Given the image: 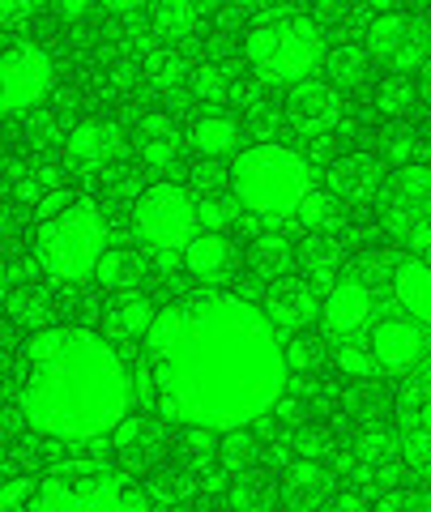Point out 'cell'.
<instances>
[{
	"instance_id": "34",
	"label": "cell",
	"mask_w": 431,
	"mask_h": 512,
	"mask_svg": "<svg viewBox=\"0 0 431 512\" xmlns=\"http://www.w3.org/2000/svg\"><path fill=\"white\" fill-rule=\"evenodd\" d=\"M9 316L22 320V325L47 329V303H43L39 295H18V291H9Z\"/></svg>"
},
{
	"instance_id": "17",
	"label": "cell",
	"mask_w": 431,
	"mask_h": 512,
	"mask_svg": "<svg viewBox=\"0 0 431 512\" xmlns=\"http://www.w3.org/2000/svg\"><path fill=\"white\" fill-rule=\"evenodd\" d=\"M69 158L77 167H107V163H116L120 150H124V133H120V124H111V120H82L69 133Z\"/></svg>"
},
{
	"instance_id": "11",
	"label": "cell",
	"mask_w": 431,
	"mask_h": 512,
	"mask_svg": "<svg viewBox=\"0 0 431 512\" xmlns=\"http://www.w3.org/2000/svg\"><path fill=\"white\" fill-rule=\"evenodd\" d=\"M431 350L427 338V320H419L406 308H393V312H376V325H372V355L380 363V372H414Z\"/></svg>"
},
{
	"instance_id": "1",
	"label": "cell",
	"mask_w": 431,
	"mask_h": 512,
	"mask_svg": "<svg viewBox=\"0 0 431 512\" xmlns=\"http://www.w3.org/2000/svg\"><path fill=\"white\" fill-rule=\"evenodd\" d=\"M146 355L163 410L184 427H248L286 389V350L269 316L235 295H193L154 312Z\"/></svg>"
},
{
	"instance_id": "32",
	"label": "cell",
	"mask_w": 431,
	"mask_h": 512,
	"mask_svg": "<svg viewBox=\"0 0 431 512\" xmlns=\"http://www.w3.org/2000/svg\"><path fill=\"white\" fill-rule=\"evenodd\" d=\"M193 90L205 103H222L231 90V77H227V69H218V64H201L197 77H193Z\"/></svg>"
},
{
	"instance_id": "7",
	"label": "cell",
	"mask_w": 431,
	"mask_h": 512,
	"mask_svg": "<svg viewBox=\"0 0 431 512\" xmlns=\"http://www.w3.org/2000/svg\"><path fill=\"white\" fill-rule=\"evenodd\" d=\"M150 500L133 487H124L111 474H82V478H43L30 512H146Z\"/></svg>"
},
{
	"instance_id": "40",
	"label": "cell",
	"mask_w": 431,
	"mask_h": 512,
	"mask_svg": "<svg viewBox=\"0 0 431 512\" xmlns=\"http://www.w3.org/2000/svg\"><path fill=\"white\" fill-rule=\"evenodd\" d=\"M90 5H99V0H52V9H56V18L60 22H82Z\"/></svg>"
},
{
	"instance_id": "18",
	"label": "cell",
	"mask_w": 431,
	"mask_h": 512,
	"mask_svg": "<svg viewBox=\"0 0 431 512\" xmlns=\"http://www.w3.org/2000/svg\"><path fill=\"white\" fill-rule=\"evenodd\" d=\"M389 286H393V299L402 303L406 312H414L419 320L431 325V265L419 261V252L393 256L389 261Z\"/></svg>"
},
{
	"instance_id": "42",
	"label": "cell",
	"mask_w": 431,
	"mask_h": 512,
	"mask_svg": "<svg viewBox=\"0 0 431 512\" xmlns=\"http://www.w3.org/2000/svg\"><path fill=\"white\" fill-rule=\"evenodd\" d=\"M137 431H141L137 419H120V427H116V444H120V448H129V444L137 440Z\"/></svg>"
},
{
	"instance_id": "5",
	"label": "cell",
	"mask_w": 431,
	"mask_h": 512,
	"mask_svg": "<svg viewBox=\"0 0 431 512\" xmlns=\"http://www.w3.org/2000/svg\"><path fill=\"white\" fill-rule=\"evenodd\" d=\"M107 252V222L99 214V205L90 201H69L56 214H47L39 222L35 235V256L39 265L60 282H82L94 278Z\"/></svg>"
},
{
	"instance_id": "44",
	"label": "cell",
	"mask_w": 431,
	"mask_h": 512,
	"mask_svg": "<svg viewBox=\"0 0 431 512\" xmlns=\"http://www.w3.org/2000/svg\"><path fill=\"white\" fill-rule=\"evenodd\" d=\"M423 99H427V107H431V60L423 64Z\"/></svg>"
},
{
	"instance_id": "24",
	"label": "cell",
	"mask_w": 431,
	"mask_h": 512,
	"mask_svg": "<svg viewBox=\"0 0 431 512\" xmlns=\"http://www.w3.org/2000/svg\"><path fill=\"white\" fill-rule=\"evenodd\" d=\"M107 325H111V333H124V338H146L154 325V308L141 295H129L107 308Z\"/></svg>"
},
{
	"instance_id": "16",
	"label": "cell",
	"mask_w": 431,
	"mask_h": 512,
	"mask_svg": "<svg viewBox=\"0 0 431 512\" xmlns=\"http://www.w3.org/2000/svg\"><path fill=\"white\" fill-rule=\"evenodd\" d=\"M325 303L312 295V286L308 282H295V278H286L278 282L274 291L265 295V316H269V325L282 329V333H295V329H308L316 316H321Z\"/></svg>"
},
{
	"instance_id": "35",
	"label": "cell",
	"mask_w": 431,
	"mask_h": 512,
	"mask_svg": "<svg viewBox=\"0 0 431 512\" xmlns=\"http://www.w3.org/2000/svg\"><path fill=\"white\" fill-rule=\"evenodd\" d=\"M321 359H325V350L316 346L312 338H291L286 342V367H291V372H312V367H321Z\"/></svg>"
},
{
	"instance_id": "36",
	"label": "cell",
	"mask_w": 431,
	"mask_h": 512,
	"mask_svg": "<svg viewBox=\"0 0 431 512\" xmlns=\"http://www.w3.org/2000/svg\"><path fill=\"white\" fill-rule=\"evenodd\" d=\"M286 453H291V457H316V461H321V457L329 453V440L321 436V431H312V427H299V431H291V436H286Z\"/></svg>"
},
{
	"instance_id": "29",
	"label": "cell",
	"mask_w": 431,
	"mask_h": 512,
	"mask_svg": "<svg viewBox=\"0 0 431 512\" xmlns=\"http://www.w3.org/2000/svg\"><path fill=\"white\" fill-rule=\"evenodd\" d=\"M410 103H414V86L406 82V73H393L376 86V107L385 116H402V111H410Z\"/></svg>"
},
{
	"instance_id": "20",
	"label": "cell",
	"mask_w": 431,
	"mask_h": 512,
	"mask_svg": "<svg viewBox=\"0 0 431 512\" xmlns=\"http://www.w3.org/2000/svg\"><path fill=\"white\" fill-rule=\"evenodd\" d=\"M184 265L188 274L201 278V282H214L231 269V239L222 235H197L193 244L184 248Z\"/></svg>"
},
{
	"instance_id": "12",
	"label": "cell",
	"mask_w": 431,
	"mask_h": 512,
	"mask_svg": "<svg viewBox=\"0 0 431 512\" xmlns=\"http://www.w3.org/2000/svg\"><path fill=\"white\" fill-rule=\"evenodd\" d=\"M397 440L414 470L431 483V359L414 367V376L397 406Z\"/></svg>"
},
{
	"instance_id": "6",
	"label": "cell",
	"mask_w": 431,
	"mask_h": 512,
	"mask_svg": "<svg viewBox=\"0 0 431 512\" xmlns=\"http://www.w3.org/2000/svg\"><path fill=\"white\" fill-rule=\"evenodd\" d=\"M380 222L410 252H431V167H397L380 192Z\"/></svg>"
},
{
	"instance_id": "30",
	"label": "cell",
	"mask_w": 431,
	"mask_h": 512,
	"mask_svg": "<svg viewBox=\"0 0 431 512\" xmlns=\"http://www.w3.org/2000/svg\"><path fill=\"white\" fill-rule=\"evenodd\" d=\"M252 261H257V269H265V274H282V269L291 265V244L278 235H265L252 244Z\"/></svg>"
},
{
	"instance_id": "41",
	"label": "cell",
	"mask_w": 431,
	"mask_h": 512,
	"mask_svg": "<svg viewBox=\"0 0 431 512\" xmlns=\"http://www.w3.org/2000/svg\"><path fill=\"white\" fill-rule=\"evenodd\" d=\"M410 137L406 133H397V137H389L385 141V154H389V163H397V167H406V158H410Z\"/></svg>"
},
{
	"instance_id": "38",
	"label": "cell",
	"mask_w": 431,
	"mask_h": 512,
	"mask_svg": "<svg viewBox=\"0 0 431 512\" xmlns=\"http://www.w3.org/2000/svg\"><path fill=\"white\" fill-rule=\"evenodd\" d=\"M43 5H52V0H0V18H5V26H22L26 18H35Z\"/></svg>"
},
{
	"instance_id": "31",
	"label": "cell",
	"mask_w": 431,
	"mask_h": 512,
	"mask_svg": "<svg viewBox=\"0 0 431 512\" xmlns=\"http://www.w3.org/2000/svg\"><path fill=\"white\" fill-rule=\"evenodd\" d=\"M397 444H402V440H393L385 427H372V431H363V436H359L355 457L363 461V466H367V461H376V466H380V461H389L397 453Z\"/></svg>"
},
{
	"instance_id": "46",
	"label": "cell",
	"mask_w": 431,
	"mask_h": 512,
	"mask_svg": "<svg viewBox=\"0 0 431 512\" xmlns=\"http://www.w3.org/2000/svg\"><path fill=\"white\" fill-rule=\"evenodd\" d=\"M376 9H385V13H397V5H402V0H372Z\"/></svg>"
},
{
	"instance_id": "28",
	"label": "cell",
	"mask_w": 431,
	"mask_h": 512,
	"mask_svg": "<svg viewBox=\"0 0 431 512\" xmlns=\"http://www.w3.org/2000/svg\"><path fill=\"white\" fill-rule=\"evenodd\" d=\"M218 457L227 461V470H244V466H252V457H257V440H252L244 427H231V431H222V440H218Z\"/></svg>"
},
{
	"instance_id": "45",
	"label": "cell",
	"mask_w": 431,
	"mask_h": 512,
	"mask_svg": "<svg viewBox=\"0 0 431 512\" xmlns=\"http://www.w3.org/2000/svg\"><path fill=\"white\" fill-rule=\"evenodd\" d=\"M338 508H363V495H342Z\"/></svg>"
},
{
	"instance_id": "27",
	"label": "cell",
	"mask_w": 431,
	"mask_h": 512,
	"mask_svg": "<svg viewBox=\"0 0 431 512\" xmlns=\"http://www.w3.org/2000/svg\"><path fill=\"white\" fill-rule=\"evenodd\" d=\"M94 282H99L103 291H129V286L137 282L133 256H124V252H103L99 269H94Z\"/></svg>"
},
{
	"instance_id": "19",
	"label": "cell",
	"mask_w": 431,
	"mask_h": 512,
	"mask_svg": "<svg viewBox=\"0 0 431 512\" xmlns=\"http://www.w3.org/2000/svg\"><path fill=\"white\" fill-rule=\"evenodd\" d=\"M137 154L146 167H158V171L171 167L180 158V133H175V124L167 116H150L137 128Z\"/></svg>"
},
{
	"instance_id": "14",
	"label": "cell",
	"mask_w": 431,
	"mask_h": 512,
	"mask_svg": "<svg viewBox=\"0 0 431 512\" xmlns=\"http://www.w3.org/2000/svg\"><path fill=\"white\" fill-rule=\"evenodd\" d=\"M286 116H291V124L299 128V133L321 137L342 116V94H338V86H325V82H316V77H308V82L291 86Z\"/></svg>"
},
{
	"instance_id": "3",
	"label": "cell",
	"mask_w": 431,
	"mask_h": 512,
	"mask_svg": "<svg viewBox=\"0 0 431 512\" xmlns=\"http://www.w3.org/2000/svg\"><path fill=\"white\" fill-rule=\"evenodd\" d=\"M312 184V167L286 146H252L231 167V188L239 205L269 222L299 218L303 201L312 197Z\"/></svg>"
},
{
	"instance_id": "39",
	"label": "cell",
	"mask_w": 431,
	"mask_h": 512,
	"mask_svg": "<svg viewBox=\"0 0 431 512\" xmlns=\"http://www.w3.org/2000/svg\"><path fill=\"white\" fill-rule=\"evenodd\" d=\"M218 431L214 427H188V440H184V448H188V457H210L214 453V440Z\"/></svg>"
},
{
	"instance_id": "43",
	"label": "cell",
	"mask_w": 431,
	"mask_h": 512,
	"mask_svg": "<svg viewBox=\"0 0 431 512\" xmlns=\"http://www.w3.org/2000/svg\"><path fill=\"white\" fill-rule=\"evenodd\" d=\"M103 9H111V13H137L146 0H99Z\"/></svg>"
},
{
	"instance_id": "9",
	"label": "cell",
	"mask_w": 431,
	"mask_h": 512,
	"mask_svg": "<svg viewBox=\"0 0 431 512\" xmlns=\"http://www.w3.org/2000/svg\"><path fill=\"white\" fill-rule=\"evenodd\" d=\"M56 82V64L30 39H13L0 60V86H5V116H22V111L39 107L47 90Z\"/></svg>"
},
{
	"instance_id": "22",
	"label": "cell",
	"mask_w": 431,
	"mask_h": 512,
	"mask_svg": "<svg viewBox=\"0 0 431 512\" xmlns=\"http://www.w3.org/2000/svg\"><path fill=\"white\" fill-rule=\"evenodd\" d=\"M150 13H154V26L163 30L167 39L197 35V22H201L197 0H150Z\"/></svg>"
},
{
	"instance_id": "25",
	"label": "cell",
	"mask_w": 431,
	"mask_h": 512,
	"mask_svg": "<svg viewBox=\"0 0 431 512\" xmlns=\"http://www.w3.org/2000/svg\"><path fill=\"white\" fill-rule=\"evenodd\" d=\"M325 73H329V82L338 86V90L363 86V77H367V56H363V47H338V52H329Z\"/></svg>"
},
{
	"instance_id": "4",
	"label": "cell",
	"mask_w": 431,
	"mask_h": 512,
	"mask_svg": "<svg viewBox=\"0 0 431 512\" xmlns=\"http://www.w3.org/2000/svg\"><path fill=\"white\" fill-rule=\"evenodd\" d=\"M248 64L269 86H299L325 69V35L303 13H261L248 26Z\"/></svg>"
},
{
	"instance_id": "47",
	"label": "cell",
	"mask_w": 431,
	"mask_h": 512,
	"mask_svg": "<svg viewBox=\"0 0 431 512\" xmlns=\"http://www.w3.org/2000/svg\"><path fill=\"white\" fill-rule=\"evenodd\" d=\"M239 5H261V0H239Z\"/></svg>"
},
{
	"instance_id": "23",
	"label": "cell",
	"mask_w": 431,
	"mask_h": 512,
	"mask_svg": "<svg viewBox=\"0 0 431 512\" xmlns=\"http://www.w3.org/2000/svg\"><path fill=\"white\" fill-rule=\"evenodd\" d=\"M329 474L316 457H295L286 470V487H291V504H321L325 500Z\"/></svg>"
},
{
	"instance_id": "37",
	"label": "cell",
	"mask_w": 431,
	"mask_h": 512,
	"mask_svg": "<svg viewBox=\"0 0 431 512\" xmlns=\"http://www.w3.org/2000/svg\"><path fill=\"white\" fill-rule=\"evenodd\" d=\"M227 500H231L235 508H261V504H274V495H269L265 487H257L252 478H239V483L231 487Z\"/></svg>"
},
{
	"instance_id": "26",
	"label": "cell",
	"mask_w": 431,
	"mask_h": 512,
	"mask_svg": "<svg viewBox=\"0 0 431 512\" xmlns=\"http://www.w3.org/2000/svg\"><path fill=\"white\" fill-rule=\"evenodd\" d=\"M333 363L342 367L346 376H355V380H367V376H376L380 372V363L372 355V342H359V338H342L338 350H333Z\"/></svg>"
},
{
	"instance_id": "21",
	"label": "cell",
	"mask_w": 431,
	"mask_h": 512,
	"mask_svg": "<svg viewBox=\"0 0 431 512\" xmlns=\"http://www.w3.org/2000/svg\"><path fill=\"white\" fill-rule=\"evenodd\" d=\"M188 141H193L197 154L222 158V154H231L239 146V124L231 116H201L193 124V133H188Z\"/></svg>"
},
{
	"instance_id": "10",
	"label": "cell",
	"mask_w": 431,
	"mask_h": 512,
	"mask_svg": "<svg viewBox=\"0 0 431 512\" xmlns=\"http://www.w3.org/2000/svg\"><path fill=\"white\" fill-rule=\"evenodd\" d=\"M367 56L380 60L393 73L423 69L431 60V35L410 13H385V18H376L367 26Z\"/></svg>"
},
{
	"instance_id": "8",
	"label": "cell",
	"mask_w": 431,
	"mask_h": 512,
	"mask_svg": "<svg viewBox=\"0 0 431 512\" xmlns=\"http://www.w3.org/2000/svg\"><path fill=\"white\" fill-rule=\"evenodd\" d=\"M133 222H137V235L154 252H184L197 239L201 210L180 184H154L137 197Z\"/></svg>"
},
{
	"instance_id": "2",
	"label": "cell",
	"mask_w": 431,
	"mask_h": 512,
	"mask_svg": "<svg viewBox=\"0 0 431 512\" xmlns=\"http://www.w3.org/2000/svg\"><path fill=\"white\" fill-rule=\"evenodd\" d=\"M129 410V376L90 329H39L26 342L22 414L39 436L99 440Z\"/></svg>"
},
{
	"instance_id": "13",
	"label": "cell",
	"mask_w": 431,
	"mask_h": 512,
	"mask_svg": "<svg viewBox=\"0 0 431 512\" xmlns=\"http://www.w3.org/2000/svg\"><path fill=\"white\" fill-rule=\"evenodd\" d=\"M376 312H380V303L372 295V282H363V278L338 282L325 295V308H321L325 329L333 338H363V329L376 325Z\"/></svg>"
},
{
	"instance_id": "15",
	"label": "cell",
	"mask_w": 431,
	"mask_h": 512,
	"mask_svg": "<svg viewBox=\"0 0 431 512\" xmlns=\"http://www.w3.org/2000/svg\"><path fill=\"white\" fill-rule=\"evenodd\" d=\"M385 167H380V158L372 154H346L338 163L329 167V188L333 197L346 201V205H367V201H380V192H385Z\"/></svg>"
},
{
	"instance_id": "33",
	"label": "cell",
	"mask_w": 431,
	"mask_h": 512,
	"mask_svg": "<svg viewBox=\"0 0 431 512\" xmlns=\"http://www.w3.org/2000/svg\"><path fill=\"white\" fill-rule=\"evenodd\" d=\"M35 478H18V474H9L5 478V487H0V512H22L35 504Z\"/></svg>"
}]
</instances>
